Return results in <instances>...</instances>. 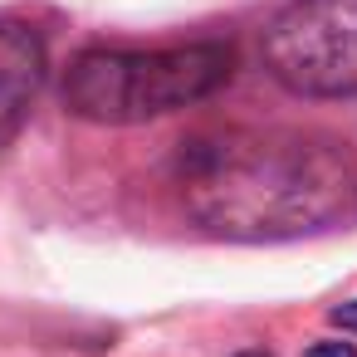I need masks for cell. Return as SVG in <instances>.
<instances>
[{"label":"cell","mask_w":357,"mask_h":357,"mask_svg":"<svg viewBox=\"0 0 357 357\" xmlns=\"http://www.w3.org/2000/svg\"><path fill=\"white\" fill-rule=\"evenodd\" d=\"M172 186L215 240L274 245L357 225V147L318 128H211L176 147Z\"/></svg>","instance_id":"1"},{"label":"cell","mask_w":357,"mask_h":357,"mask_svg":"<svg viewBox=\"0 0 357 357\" xmlns=\"http://www.w3.org/2000/svg\"><path fill=\"white\" fill-rule=\"evenodd\" d=\"M235 79V50L220 40L157 50H84L64 69V108L98 128H137L215 98Z\"/></svg>","instance_id":"2"},{"label":"cell","mask_w":357,"mask_h":357,"mask_svg":"<svg viewBox=\"0 0 357 357\" xmlns=\"http://www.w3.org/2000/svg\"><path fill=\"white\" fill-rule=\"evenodd\" d=\"M259 54L294 98H357V0H289Z\"/></svg>","instance_id":"3"},{"label":"cell","mask_w":357,"mask_h":357,"mask_svg":"<svg viewBox=\"0 0 357 357\" xmlns=\"http://www.w3.org/2000/svg\"><path fill=\"white\" fill-rule=\"evenodd\" d=\"M45 74H50L45 35L30 20L0 15V152L20 137V128L45 89Z\"/></svg>","instance_id":"4"},{"label":"cell","mask_w":357,"mask_h":357,"mask_svg":"<svg viewBox=\"0 0 357 357\" xmlns=\"http://www.w3.org/2000/svg\"><path fill=\"white\" fill-rule=\"evenodd\" d=\"M303 357H357V342H352V337H323V342H313Z\"/></svg>","instance_id":"5"},{"label":"cell","mask_w":357,"mask_h":357,"mask_svg":"<svg viewBox=\"0 0 357 357\" xmlns=\"http://www.w3.org/2000/svg\"><path fill=\"white\" fill-rule=\"evenodd\" d=\"M328 318H333V323H337V328H342L347 337H357V298H347V303H337V308H333Z\"/></svg>","instance_id":"6"},{"label":"cell","mask_w":357,"mask_h":357,"mask_svg":"<svg viewBox=\"0 0 357 357\" xmlns=\"http://www.w3.org/2000/svg\"><path fill=\"white\" fill-rule=\"evenodd\" d=\"M235 357H269V352H259V347H245V352H235Z\"/></svg>","instance_id":"7"}]
</instances>
